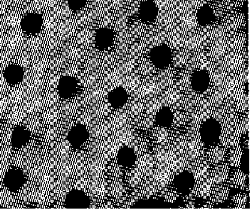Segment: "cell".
I'll list each match as a JSON object with an SVG mask.
<instances>
[{
    "label": "cell",
    "mask_w": 252,
    "mask_h": 210,
    "mask_svg": "<svg viewBox=\"0 0 252 210\" xmlns=\"http://www.w3.org/2000/svg\"><path fill=\"white\" fill-rule=\"evenodd\" d=\"M197 21L199 25L202 26L210 25L213 22L215 15L213 9L209 5L202 6L197 12Z\"/></svg>",
    "instance_id": "17"
},
{
    "label": "cell",
    "mask_w": 252,
    "mask_h": 210,
    "mask_svg": "<svg viewBox=\"0 0 252 210\" xmlns=\"http://www.w3.org/2000/svg\"><path fill=\"white\" fill-rule=\"evenodd\" d=\"M240 166L242 171L245 173H249V171H250V154H249L248 151L242 156V158H241Z\"/></svg>",
    "instance_id": "19"
},
{
    "label": "cell",
    "mask_w": 252,
    "mask_h": 210,
    "mask_svg": "<svg viewBox=\"0 0 252 210\" xmlns=\"http://www.w3.org/2000/svg\"><path fill=\"white\" fill-rule=\"evenodd\" d=\"M87 0H67V4L71 10L78 11L85 7Z\"/></svg>",
    "instance_id": "18"
},
{
    "label": "cell",
    "mask_w": 252,
    "mask_h": 210,
    "mask_svg": "<svg viewBox=\"0 0 252 210\" xmlns=\"http://www.w3.org/2000/svg\"><path fill=\"white\" fill-rule=\"evenodd\" d=\"M150 58L151 63L156 68L165 69L171 63L173 52L169 46L162 44L153 48L150 52Z\"/></svg>",
    "instance_id": "2"
},
{
    "label": "cell",
    "mask_w": 252,
    "mask_h": 210,
    "mask_svg": "<svg viewBox=\"0 0 252 210\" xmlns=\"http://www.w3.org/2000/svg\"><path fill=\"white\" fill-rule=\"evenodd\" d=\"M31 137L32 133L25 126H17L12 131L11 144L14 149H21L30 142Z\"/></svg>",
    "instance_id": "11"
},
{
    "label": "cell",
    "mask_w": 252,
    "mask_h": 210,
    "mask_svg": "<svg viewBox=\"0 0 252 210\" xmlns=\"http://www.w3.org/2000/svg\"><path fill=\"white\" fill-rule=\"evenodd\" d=\"M3 76L9 85H16L23 80L25 71L20 65L11 64L4 69Z\"/></svg>",
    "instance_id": "13"
},
{
    "label": "cell",
    "mask_w": 252,
    "mask_h": 210,
    "mask_svg": "<svg viewBox=\"0 0 252 210\" xmlns=\"http://www.w3.org/2000/svg\"><path fill=\"white\" fill-rule=\"evenodd\" d=\"M194 181L195 180L192 173L184 171L180 173L174 180V187L178 193H188L194 187Z\"/></svg>",
    "instance_id": "9"
},
{
    "label": "cell",
    "mask_w": 252,
    "mask_h": 210,
    "mask_svg": "<svg viewBox=\"0 0 252 210\" xmlns=\"http://www.w3.org/2000/svg\"><path fill=\"white\" fill-rule=\"evenodd\" d=\"M158 15V8L153 0H146L140 4L139 9L140 20L144 23H152Z\"/></svg>",
    "instance_id": "10"
},
{
    "label": "cell",
    "mask_w": 252,
    "mask_h": 210,
    "mask_svg": "<svg viewBox=\"0 0 252 210\" xmlns=\"http://www.w3.org/2000/svg\"><path fill=\"white\" fill-rule=\"evenodd\" d=\"M79 90L78 79L73 76H63L57 85V90L61 98L68 100L73 98Z\"/></svg>",
    "instance_id": "4"
},
{
    "label": "cell",
    "mask_w": 252,
    "mask_h": 210,
    "mask_svg": "<svg viewBox=\"0 0 252 210\" xmlns=\"http://www.w3.org/2000/svg\"><path fill=\"white\" fill-rule=\"evenodd\" d=\"M210 84V76L205 70L195 71L191 78V86L197 92H204L208 89Z\"/></svg>",
    "instance_id": "12"
},
{
    "label": "cell",
    "mask_w": 252,
    "mask_h": 210,
    "mask_svg": "<svg viewBox=\"0 0 252 210\" xmlns=\"http://www.w3.org/2000/svg\"><path fill=\"white\" fill-rule=\"evenodd\" d=\"M128 100V95L122 87H116L108 95V101L114 109L123 107Z\"/></svg>",
    "instance_id": "14"
},
{
    "label": "cell",
    "mask_w": 252,
    "mask_h": 210,
    "mask_svg": "<svg viewBox=\"0 0 252 210\" xmlns=\"http://www.w3.org/2000/svg\"><path fill=\"white\" fill-rule=\"evenodd\" d=\"M26 176L23 171L17 167H12L4 176L3 183L4 186L12 192H17L25 185Z\"/></svg>",
    "instance_id": "3"
},
{
    "label": "cell",
    "mask_w": 252,
    "mask_h": 210,
    "mask_svg": "<svg viewBox=\"0 0 252 210\" xmlns=\"http://www.w3.org/2000/svg\"><path fill=\"white\" fill-rule=\"evenodd\" d=\"M174 120V114L171 109L168 107H163L159 109L156 116V124L159 127H171Z\"/></svg>",
    "instance_id": "16"
},
{
    "label": "cell",
    "mask_w": 252,
    "mask_h": 210,
    "mask_svg": "<svg viewBox=\"0 0 252 210\" xmlns=\"http://www.w3.org/2000/svg\"><path fill=\"white\" fill-rule=\"evenodd\" d=\"M89 138V132L87 127L84 125L74 126L68 131L67 140L74 149H79L83 146Z\"/></svg>",
    "instance_id": "7"
},
{
    "label": "cell",
    "mask_w": 252,
    "mask_h": 210,
    "mask_svg": "<svg viewBox=\"0 0 252 210\" xmlns=\"http://www.w3.org/2000/svg\"><path fill=\"white\" fill-rule=\"evenodd\" d=\"M221 133L220 122L215 119L206 120L200 129V136L202 142L207 145L216 144L219 141Z\"/></svg>",
    "instance_id": "1"
},
{
    "label": "cell",
    "mask_w": 252,
    "mask_h": 210,
    "mask_svg": "<svg viewBox=\"0 0 252 210\" xmlns=\"http://www.w3.org/2000/svg\"><path fill=\"white\" fill-rule=\"evenodd\" d=\"M115 33L111 28H100L95 35V46L98 50L105 51L112 46Z\"/></svg>",
    "instance_id": "8"
},
{
    "label": "cell",
    "mask_w": 252,
    "mask_h": 210,
    "mask_svg": "<svg viewBox=\"0 0 252 210\" xmlns=\"http://www.w3.org/2000/svg\"><path fill=\"white\" fill-rule=\"evenodd\" d=\"M44 20L41 15L34 12L27 14L21 21L20 26L27 34L34 35L39 33L42 28Z\"/></svg>",
    "instance_id": "6"
},
{
    "label": "cell",
    "mask_w": 252,
    "mask_h": 210,
    "mask_svg": "<svg viewBox=\"0 0 252 210\" xmlns=\"http://www.w3.org/2000/svg\"><path fill=\"white\" fill-rule=\"evenodd\" d=\"M65 206L69 209H86L90 207V199L87 194L79 190H72L67 194Z\"/></svg>",
    "instance_id": "5"
},
{
    "label": "cell",
    "mask_w": 252,
    "mask_h": 210,
    "mask_svg": "<svg viewBox=\"0 0 252 210\" xmlns=\"http://www.w3.org/2000/svg\"><path fill=\"white\" fill-rule=\"evenodd\" d=\"M117 161L121 166L131 168L136 162V154L135 151L128 146H123L118 152Z\"/></svg>",
    "instance_id": "15"
}]
</instances>
